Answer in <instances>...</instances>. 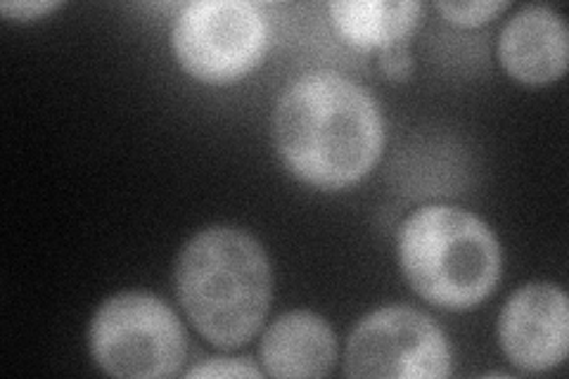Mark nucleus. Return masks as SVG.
Segmentation results:
<instances>
[{
  "mask_svg": "<svg viewBox=\"0 0 569 379\" xmlns=\"http://www.w3.org/2000/svg\"><path fill=\"white\" fill-rule=\"evenodd\" d=\"M269 43V24L247 0H198L178 14L173 50L190 77L230 83L252 71Z\"/></svg>",
  "mask_w": 569,
  "mask_h": 379,
  "instance_id": "nucleus-5",
  "label": "nucleus"
},
{
  "mask_svg": "<svg viewBox=\"0 0 569 379\" xmlns=\"http://www.w3.org/2000/svg\"><path fill=\"white\" fill-rule=\"evenodd\" d=\"M380 67L385 69V74L389 79H406L408 71H411V56H408L406 41L385 48L382 58H380Z\"/></svg>",
  "mask_w": 569,
  "mask_h": 379,
  "instance_id": "nucleus-13",
  "label": "nucleus"
},
{
  "mask_svg": "<svg viewBox=\"0 0 569 379\" xmlns=\"http://www.w3.org/2000/svg\"><path fill=\"white\" fill-rule=\"evenodd\" d=\"M498 337L510 363L525 372L560 366L569 347L567 295L550 282L520 287L506 303Z\"/></svg>",
  "mask_w": 569,
  "mask_h": 379,
  "instance_id": "nucleus-7",
  "label": "nucleus"
},
{
  "mask_svg": "<svg viewBox=\"0 0 569 379\" xmlns=\"http://www.w3.org/2000/svg\"><path fill=\"white\" fill-rule=\"evenodd\" d=\"M60 8V3H48V0H33V3H3V10L12 20H33V17H41L50 10Z\"/></svg>",
  "mask_w": 569,
  "mask_h": 379,
  "instance_id": "nucleus-14",
  "label": "nucleus"
},
{
  "mask_svg": "<svg viewBox=\"0 0 569 379\" xmlns=\"http://www.w3.org/2000/svg\"><path fill=\"white\" fill-rule=\"evenodd\" d=\"M91 356L112 377H171L186 360V335L169 306L148 292L107 299L91 322Z\"/></svg>",
  "mask_w": 569,
  "mask_h": 379,
  "instance_id": "nucleus-4",
  "label": "nucleus"
},
{
  "mask_svg": "<svg viewBox=\"0 0 569 379\" xmlns=\"http://www.w3.org/2000/svg\"><path fill=\"white\" fill-rule=\"evenodd\" d=\"M437 8L453 24L479 27L493 20L498 12H503L508 3L503 0H477V3H437Z\"/></svg>",
  "mask_w": 569,
  "mask_h": 379,
  "instance_id": "nucleus-11",
  "label": "nucleus"
},
{
  "mask_svg": "<svg viewBox=\"0 0 569 379\" xmlns=\"http://www.w3.org/2000/svg\"><path fill=\"white\" fill-rule=\"evenodd\" d=\"M273 138L297 178L340 190L376 167L385 146V121L363 86L335 71H316L280 96Z\"/></svg>",
  "mask_w": 569,
  "mask_h": 379,
  "instance_id": "nucleus-1",
  "label": "nucleus"
},
{
  "mask_svg": "<svg viewBox=\"0 0 569 379\" xmlns=\"http://www.w3.org/2000/svg\"><path fill=\"white\" fill-rule=\"evenodd\" d=\"M347 377H449L447 337L425 313L387 306L356 325L345 353Z\"/></svg>",
  "mask_w": 569,
  "mask_h": 379,
  "instance_id": "nucleus-6",
  "label": "nucleus"
},
{
  "mask_svg": "<svg viewBox=\"0 0 569 379\" xmlns=\"http://www.w3.org/2000/svg\"><path fill=\"white\" fill-rule=\"evenodd\" d=\"M498 58L510 77L522 83H550L565 74L569 33L565 20L546 6L520 10L503 27Z\"/></svg>",
  "mask_w": 569,
  "mask_h": 379,
  "instance_id": "nucleus-8",
  "label": "nucleus"
},
{
  "mask_svg": "<svg viewBox=\"0 0 569 379\" xmlns=\"http://www.w3.org/2000/svg\"><path fill=\"white\" fill-rule=\"evenodd\" d=\"M188 377H261V370L244 358H211L192 368Z\"/></svg>",
  "mask_w": 569,
  "mask_h": 379,
  "instance_id": "nucleus-12",
  "label": "nucleus"
},
{
  "mask_svg": "<svg viewBox=\"0 0 569 379\" xmlns=\"http://www.w3.org/2000/svg\"><path fill=\"white\" fill-rule=\"evenodd\" d=\"M399 259L413 290L447 311L472 309L501 278V247L491 228L449 205L408 216L399 232Z\"/></svg>",
  "mask_w": 569,
  "mask_h": 379,
  "instance_id": "nucleus-3",
  "label": "nucleus"
},
{
  "mask_svg": "<svg viewBox=\"0 0 569 379\" xmlns=\"http://www.w3.org/2000/svg\"><path fill=\"white\" fill-rule=\"evenodd\" d=\"M271 263L261 245L238 228L213 226L183 247L176 290L188 318L211 345L242 347L269 313Z\"/></svg>",
  "mask_w": 569,
  "mask_h": 379,
  "instance_id": "nucleus-2",
  "label": "nucleus"
},
{
  "mask_svg": "<svg viewBox=\"0 0 569 379\" xmlns=\"http://www.w3.org/2000/svg\"><path fill=\"white\" fill-rule=\"evenodd\" d=\"M335 358V332L311 311L280 316L261 339L263 368L273 377H323L332 370Z\"/></svg>",
  "mask_w": 569,
  "mask_h": 379,
  "instance_id": "nucleus-9",
  "label": "nucleus"
},
{
  "mask_svg": "<svg viewBox=\"0 0 569 379\" xmlns=\"http://www.w3.org/2000/svg\"><path fill=\"white\" fill-rule=\"evenodd\" d=\"M335 29L356 48H389L406 41L418 24L420 3L411 0H337L328 6Z\"/></svg>",
  "mask_w": 569,
  "mask_h": 379,
  "instance_id": "nucleus-10",
  "label": "nucleus"
}]
</instances>
